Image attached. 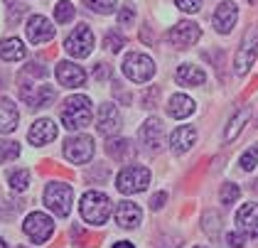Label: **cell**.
I'll return each instance as SVG.
<instances>
[{
    "label": "cell",
    "instance_id": "6",
    "mask_svg": "<svg viewBox=\"0 0 258 248\" xmlns=\"http://www.w3.org/2000/svg\"><path fill=\"white\" fill-rule=\"evenodd\" d=\"M64 49L77 59L89 57L91 49H94V32H91V27L89 25H77L69 32V37L64 39Z\"/></svg>",
    "mask_w": 258,
    "mask_h": 248
},
{
    "label": "cell",
    "instance_id": "20",
    "mask_svg": "<svg viewBox=\"0 0 258 248\" xmlns=\"http://www.w3.org/2000/svg\"><path fill=\"white\" fill-rule=\"evenodd\" d=\"M20 111L10 98H0V133H13L18 128Z\"/></svg>",
    "mask_w": 258,
    "mask_h": 248
},
{
    "label": "cell",
    "instance_id": "7",
    "mask_svg": "<svg viewBox=\"0 0 258 248\" xmlns=\"http://www.w3.org/2000/svg\"><path fill=\"white\" fill-rule=\"evenodd\" d=\"M22 231L27 233V238L32 243H44L54 233V221L47 214H42V211H32V214H27V219L22 224Z\"/></svg>",
    "mask_w": 258,
    "mask_h": 248
},
{
    "label": "cell",
    "instance_id": "41",
    "mask_svg": "<svg viewBox=\"0 0 258 248\" xmlns=\"http://www.w3.org/2000/svg\"><path fill=\"white\" fill-rule=\"evenodd\" d=\"M0 248H10V246H8V243H5V241H3V238H0Z\"/></svg>",
    "mask_w": 258,
    "mask_h": 248
},
{
    "label": "cell",
    "instance_id": "24",
    "mask_svg": "<svg viewBox=\"0 0 258 248\" xmlns=\"http://www.w3.org/2000/svg\"><path fill=\"white\" fill-rule=\"evenodd\" d=\"M256 54H258L256 44H251V42H243V44H241V49L236 52V61H234V72H236L238 77H243V74L251 69Z\"/></svg>",
    "mask_w": 258,
    "mask_h": 248
},
{
    "label": "cell",
    "instance_id": "22",
    "mask_svg": "<svg viewBox=\"0 0 258 248\" xmlns=\"http://www.w3.org/2000/svg\"><path fill=\"white\" fill-rule=\"evenodd\" d=\"M175 79H177V84H182V86H202L207 81V74L199 67H195V64H182V67H177V72H175Z\"/></svg>",
    "mask_w": 258,
    "mask_h": 248
},
{
    "label": "cell",
    "instance_id": "5",
    "mask_svg": "<svg viewBox=\"0 0 258 248\" xmlns=\"http://www.w3.org/2000/svg\"><path fill=\"white\" fill-rule=\"evenodd\" d=\"M72 197H74V192L64 182H49L44 187V204H47V209L52 214H57V216H69Z\"/></svg>",
    "mask_w": 258,
    "mask_h": 248
},
{
    "label": "cell",
    "instance_id": "23",
    "mask_svg": "<svg viewBox=\"0 0 258 248\" xmlns=\"http://www.w3.org/2000/svg\"><path fill=\"white\" fill-rule=\"evenodd\" d=\"M27 57V47L18 37H8L0 42V59L5 61H22Z\"/></svg>",
    "mask_w": 258,
    "mask_h": 248
},
{
    "label": "cell",
    "instance_id": "8",
    "mask_svg": "<svg viewBox=\"0 0 258 248\" xmlns=\"http://www.w3.org/2000/svg\"><path fill=\"white\" fill-rule=\"evenodd\" d=\"M64 157L72 162V165H84L94 157V138L89 135H77V138H69L64 143Z\"/></svg>",
    "mask_w": 258,
    "mask_h": 248
},
{
    "label": "cell",
    "instance_id": "26",
    "mask_svg": "<svg viewBox=\"0 0 258 248\" xmlns=\"http://www.w3.org/2000/svg\"><path fill=\"white\" fill-rule=\"evenodd\" d=\"M248 118H251V108H241L231 120H229V128H226V133H224V140L226 143H231V140H236V135L243 131V126L248 123Z\"/></svg>",
    "mask_w": 258,
    "mask_h": 248
},
{
    "label": "cell",
    "instance_id": "28",
    "mask_svg": "<svg viewBox=\"0 0 258 248\" xmlns=\"http://www.w3.org/2000/svg\"><path fill=\"white\" fill-rule=\"evenodd\" d=\"M8 184L15 192H25L27 184H30V172L27 170H13L8 174Z\"/></svg>",
    "mask_w": 258,
    "mask_h": 248
},
{
    "label": "cell",
    "instance_id": "39",
    "mask_svg": "<svg viewBox=\"0 0 258 248\" xmlns=\"http://www.w3.org/2000/svg\"><path fill=\"white\" fill-rule=\"evenodd\" d=\"M94 77H96V79L108 77V67H103V64H96V69H94Z\"/></svg>",
    "mask_w": 258,
    "mask_h": 248
},
{
    "label": "cell",
    "instance_id": "35",
    "mask_svg": "<svg viewBox=\"0 0 258 248\" xmlns=\"http://www.w3.org/2000/svg\"><path fill=\"white\" fill-rule=\"evenodd\" d=\"M175 5L179 10H184V13H197L202 8V0H175Z\"/></svg>",
    "mask_w": 258,
    "mask_h": 248
},
{
    "label": "cell",
    "instance_id": "32",
    "mask_svg": "<svg viewBox=\"0 0 258 248\" xmlns=\"http://www.w3.org/2000/svg\"><path fill=\"white\" fill-rule=\"evenodd\" d=\"M219 197H221V204L226 207V204H234L238 197H241V190H238L234 182H226V184L221 187V192H219Z\"/></svg>",
    "mask_w": 258,
    "mask_h": 248
},
{
    "label": "cell",
    "instance_id": "9",
    "mask_svg": "<svg viewBox=\"0 0 258 248\" xmlns=\"http://www.w3.org/2000/svg\"><path fill=\"white\" fill-rule=\"evenodd\" d=\"M199 37H202V30H199V25H195V22H179V25H175L167 32V42L175 49H187V47L197 44Z\"/></svg>",
    "mask_w": 258,
    "mask_h": 248
},
{
    "label": "cell",
    "instance_id": "31",
    "mask_svg": "<svg viewBox=\"0 0 258 248\" xmlns=\"http://www.w3.org/2000/svg\"><path fill=\"white\" fill-rule=\"evenodd\" d=\"M103 47H108L111 52H120L125 47V37L120 35L118 30H108L106 37H103Z\"/></svg>",
    "mask_w": 258,
    "mask_h": 248
},
{
    "label": "cell",
    "instance_id": "13",
    "mask_svg": "<svg viewBox=\"0 0 258 248\" xmlns=\"http://www.w3.org/2000/svg\"><path fill=\"white\" fill-rule=\"evenodd\" d=\"M20 96L27 106L44 108V106H49L57 98V91L52 86H20Z\"/></svg>",
    "mask_w": 258,
    "mask_h": 248
},
{
    "label": "cell",
    "instance_id": "19",
    "mask_svg": "<svg viewBox=\"0 0 258 248\" xmlns=\"http://www.w3.org/2000/svg\"><path fill=\"white\" fill-rule=\"evenodd\" d=\"M195 143H197V131L192 126H179L177 131L170 135V148L175 155H184Z\"/></svg>",
    "mask_w": 258,
    "mask_h": 248
},
{
    "label": "cell",
    "instance_id": "17",
    "mask_svg": "<svg viewBox=\"0 0 258 248\" xmlns=\"http://www.w3.org/2000/svg\"><path fill=\"white\" fill-rule=\"evenodd\" d=\"M57 138V126L49 120V118H40V120H35L32 123V128H30V133H27V140L32 143V145H47V143H52Z\"/></svg>",
    "mask_w": 258,
    "mask_h": 248
},
{
    "label": "cell",
    "instance_id": "33",
    "mask_svg": "<svg viewBox=\"0 0 258 248\" xmlns=\"http://www.w3.org/2000/svg\"><path fill=\"white\" fill-rule=\"evenodd\" d=\"M258 165V145L256 148H251V150H246V153L241 155V170L251 172L253 167Z\"/></svg>",
    "mask_w": 258,
    "mask_h": 248
},
{
    "label": "cell",
    "instance_id": "16",
    "mask_svg": "<svg viewBox=\"0 0 258 248\" xmlns=\"http://www.w3.org/2000/svg\"><path fill=\"white\" fill-rule=\"evenodd\" d=\"M143 219V209H140L136 202H128L123 199L118 207H116V224L120 229H136Z\"/></svg>",
    "mask_w": 258,
    "mask_h": 248
},
{
    "label": "cell",
    "instance_id": "34",
    "mask_svg": "<svg viewBox=\"0 0 258 248\" xmlns=\"http://www.w3.org/2000/svg\"><path fill=\"white\" fill-rule=\"evenodd\" d=\"M158 96H160V86H150V89L143 94V106H145V108H155V106H158Z\"/></svg>",
    "mask_w": 258,
    "mask_h": 248
},
{
    "label": "cell",
    "instance_id": "40",
    "mask_svg": "<svg viewBox=\"0 0 258 248\" xmlns=\"http://www.w3.org/2000/svg\"><path fill=\"white\" fill-rule=\"evenodd\" d=\"M113 248H136L131 241H118V243H113Z\"/></svg>",
    "mask_w": 258,
    "mask_h": 248
},
{
    "label": "cell",
    "instance_id": "38",
    "mask_svg": "<svg viewBox=\"0 0 258 248\" xmlns=\"http://www.w3.org/2000/svg\"><path fill=\"white\" fill-rule=\"evenodd\" d=\"M226 241L231 243V248H241V246H243V236H241V233H229V236H226Z\"/></svg>",
    "mask_w": 258,
    "mask_h": 248
},
{
    "label": "cell",
    "instance_id": "30",
    "mask_svg": "<svg viewBox=\"0 0 258 248\" xmlns=\"http://www.w3.org/2000/svg\"><path fill=\"white\" fill-rule=\"evenodd\" d=\"M74 15H77V8L72 5V3H57V8H54V18H57V22H61V25H67L69 20H74Z\"/></svg>",
    "mask_w": 258,
    "mask_h": 248
},
{
    "label": "cell",
    "instance_id": "25",
    "mask_svg": "<svg viewBox=\"0 0 258 248\" xmlns=\"http://www.w3.org/2000/svg\"><path fill=\"white\" fill-rule=\"evenodd\" d=\"M106 153L111 160H116V162H125L128 157H133V148H131V143L125 140V138H113V140H108L106 143Z\"/></svg>",
    "mask_w": 258,
    "mask_h": 248
},
{
    "label": "cell",
    "instance_id": "43",
    "mask_svg": "<svg viewBox=\"0 0 258 248\" xmlns=\"http://www.w3.org/2000/svg\"><path fill=\"white\" fill-rule=\"evenodd\" d=\"M22 248H25V246H22Z\"/></svg>",
    "mask_w": 258,
    "mask_h": 248
},
{
    "label": "cell",
    "instance_id": "18",
    "mask_svg": "<svg viewBox=\"0 0 258 248\" xmlns=\"http://www.w3.org/2000/svg\"><path fill=\"white\" fill-rule=\"evenodd\" d=\"M236 20H238V8L234 5V3H221L217 8V13H214V30L217 32H231L234 30V25H236Z\"/></svg>",
    "mask_w": 258,
    "mask_h": 248
},
{
    "label": "cell",
    "instance_id": "15",
    "mask_svg": "<svg viewBox=\"0 0 258 248\" xmlns=\"http://www.w3.org/2000/svg\"><path fill=\"white\" fill-rule=\"evenodd\" d=\"M236 224L238 231L248 238H258V204H243L236 211Z\"/></svg>",
    "mask_w": 258,
    "mask_h": 248
},
{
    "label": "cell",
    "instance_id": "42",
    "mask_svg": "<svg viewBox=\"0 0 258 248\" xmlns=\"http://www.w3.org/2000/svg\"><path fill=\"white\" fill-rule=\"evenodd\" d=\"M248 3H256V0H248Z\"/></svg>",
    "mask_w": 258,
    "mask_h": 248
},
{
    "label": "cell",
    "instance_id": "21",
    "mask_svg": "<svg viewBox=\"0 0 258 248\" xmlns=\"http://www.w3.org/2000/svg\"><path fill=\"white\" fill-rule=\"evenodd\" d=\"M195 101L189 98V96L184 94H175L172 98H170V103H167V113L172 115V118H177V120H182V118H189V115L195 113Z\"/></svg>",
    "mask_w": 258,
    "mask_h": 248
},
{
    "label": "cell",
    "instance_id": "14",
    "mask_svg": "<svg viewBox=\"0 0 258 248\" xmlns=\"http://www.w3.org/2000/svg\"><path fill=\"white\" fill-rule=\"evenodd\" d=\"M57 81L67 89H79L86 81V72L74 61H59L57 64Z\"/></svg>",
    "mask_w": 258,
    "mask_h": 248
},
{
    "label": "cell",
    "instance_id": "29",
    "mask_svg": "<svg viewBox=\"0 0 258 248\" xmlns=\"http://www.w3.org/2000/svg\"><path fill=\"white\" fill-rule=\"evenodd\" d=\"M84 5L99 15H111L116 10V0H84Z\"/></svg>",
    "mask_w": 258,
    "mask_h": 248
},
{
    "label": "cell",
    "instance_id": "4",
    "mask_svg": "<svg viewBox=\"0 0 258 248\" xmlns=\"http://www.w3.org/2000/svg\"><path fill=\"white\" fill-rule=\"evenodd\" d=\"M120 69H123V74L131 79V81L145 84V81H150L153 74H155V61L148 57V54L131 52V54H125L123 64H120Z\"/></svg>",
    "mask_w": 258,
    "mask_h": 248
},
{
    "label": "cell",
    "instance_id": "3",
    "mask_svg": "<svg viewBox=\"0 0 258 248\" xmlns=\"http://www.w3.org/2000/svg\"><path fill=\"white\" fill-rule=\"evenodd\" d=\"M148 184H150V170L143 165H128L116 177V187L120 194H138V192H145Z\"/></svg>",
    "mask_w": 258,
    "mask_h": 248
},
{
    "label": "cell",
    "instance_id": "37",
    "mask_svg": "<svg viewBox=\"0 0 258 248\" xmlns=\"http://www.w3.org/2000/svg\"><path fill=\"white\" fill-rule=\"evenodd\" d=\"M165 202H167V194H165V192H158V194L150 199V209H153V211L162 209V204H165Z\"/></svg>",
    "mask_w": 258,
    "mask_h": 248
},
{
    "label": "cell",
    "instance_id": "1",
    "mask_svg": "<svg viewBox=\"0 0 258 248\" xmlns=\"http://www.w3.org/2000/svg\"><path fill=\"white\" fill-rule=\"evenodd\" d=\"M61 123L67 131H81L91 123V101L86 96H72L67 98L61 108Z\"/></svg>",
    "mask_w": 258,
    "mask_h": 248
},
{
    "label": "cell",
    "instance_id": "11",
    "mask_svg": "<svg viewBox=\"0 0 258 248\" xmlns=\"http://www.w3.org/2000/svg\"><path fill=\"white\" fill-rule=\"evenodd\" d=\"M25 32H27V39L32 44H44V42H49V39L54 37V27H52V22L44 18V15H32V18L27 20Z\"/></svg>",
    "mask_w": 258,
    "mask_h": 248
},
{
    "label": "cell",
    "instance_id": "2",
    "mask_svg": "<svg viewBox=\"0 0 258 248\" xmlns=\"http://www.w3.org/2000/svg\"><path fill=\"white\" fill-rule=\"evenodd\" d=\"M81 216L86 219V224H94L101 226L108 221V214H111V199L103 194V192H86L81 197Z\"/></svg>",
    "mask_w": 258,
    "mask_h": 248
},
{
    "label": "cell",
    "instance_id": "27",
    "mask_svg": "<svg viewBox=\"0 0 258 248\" xmlns=\"http://www.w3.org/2000/svg\"><path fill=\"white\" fill-rule=\"evenodd\" d=\"M18 155H20V145L15 140H0V165L18 160Z\"/></svg>",
    "mask_w": 258,
    "mask_h": 248
},
{
    "label": "cell",
    "instance_id": "12",
    "mask_svg": "<svg viewBox=\"0 0 258 248\" xmlns=\"http://www.w3.org/2000/svg\"><path fill=\"white\" fill-rule=\"evenodd\" d=\"M140 143L148 148V150H153V153H158L160 148H162V143H165V131H162V123H160L158 118H148L145 123H143V128H140Z\"/></svg>",
    "mask_w": 258,
    "mask_h": 248
},
{
    "label": "cell",
    "instance_id": "10",
    "mask_svg": "<svg viewBox=\"0 0 258 248\" xmlns=\"http://www.w3.org/2000/svg\"><path fill=\"white\" fill-rule=\"evenodd\" d=\"M96 131L101 135H106V138H111V135H116L120 131V113L116 108V103H101Z\"/></svg>",
    "mask_w": 258,
    "mask_h": 248
},
{
    "label": "cell",
    "instance_id": "36",
    "mask_svg": "<svg viewBox=\"0 0 258 248\" xmlns=\"http://www.w3.org/2000/svg\"><path fill=\"white\" fill-rule=\"evenodd\" d=\"M133 18H136V13H133V8H131V5H125V8L118 13V22H120V25H131V22H133Z\"/></svg>",
    "mask_w": 258,
    "mask_h": 248
}]
</instances>
